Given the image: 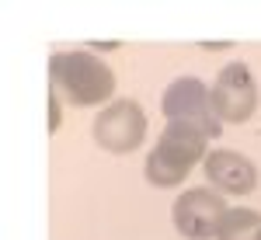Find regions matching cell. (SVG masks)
<instances>
[{
  "label": "cell",
  "instance_id": "2",
  "mask_svg": "<svg viewBox=\"0 0 261 240\" xmlns=\"http://www.w3.org/2000/svg\"><path fill=\"white\" fill-rule=\"evenodd\" d=\"M49 87L77 108H94L115 94V73L94 52H56L49 60Z\"/></svg>",
  "mask_w": 261,
  "mask_h": 240
},
{
  "label": "cell",
  "instance_id": "3",
  "mask_svg": "<svg viewBox=\"0 0 261 240\" xmlns=\"http://www.w3.org/2000/svg\"><path fill=\"white\" fill-rule=\"evenodd\" d=\"M161 112L167 115V122H185V125H195L202 129L209 140L220 136L223 122L213 108V91L202 84L199 77H178L167 84L161 98Z\"/></svg>",
  "mask_w": 261,
  "mask_h": 240
},
{
  "label": "cell",
  "instance_id": "4",
  "mask_svg": "<svg viewBox=\"0 0 261 240\" xmlns=\"http://www.w3.org/2000/svg\"><path fill=\"white\" fill-rule=\"evenodd\" d=\"M146 136V112L133 98L105 104L94 119V143L108 153H133Z\"/></svg>",
  "mask_w": 261,
  "mask_h": 240
},
{
  "label": "cell",
  "instance_id": "1",
  "mask_svg": "<svg viewBox=\"0 0 261 240\" xmlns=\"http://www.w3.org/2000/svg\"><path fill=\"white\" fill-rule=\"evenodd\" d=\"M205 157H209V136L202 129L185 125V122H167L143 171L153 188H178L185 184L195 164H205Z\"/></svg>",
  "mask_w": 261,
  "mask_h": 240
},
{
  "label": "cell",
  "instance_id": "7",
  "mask_svg": "<svg viewBox=\"0 0 261 240\" xmlns=\"http://www.w3.org/2000/svg\"><path fill=\"white\" fill-rule=\"evenodd\" d=\"M209 184L220 195H247L258 188V167L254 160L237 153V150H209V157L202 164Z\"/></svg>",
  "mask_w": 261,
  "mask_h": 240
},
{
  "label": "cell",
  "instance_id": "5",
  "mask_svg": "<svg viewBox=\"0 0 261 240\" xmlns=\"http://www.w3.org/2000/svg\"><path fill=\"white\" fill-rule=\"evenodd\" d=\"M226 202H223L220 192L213 188H188L174 199V226L185 240H213L220 233V223L226 216Z\"/></svg>",
  "mask_w": 261,
  "mask_h": 240
},
{
  "label": "cell",
  "instance_id": "6",
  "mask_svg": "<svg viewBox=\"0 0 261 240\" xmlns=\"http://www.w3.org/2000/svg\"><path fill=\"white\" fill-rule=\"evenodd\" d=\"M209 91H213V108H216L220 122L241 125L258 108V84H254V73L244 63H226L216 73Z\"/></svg>",
  "mask_w": 261,
  "mask_h": 240
},
{
  "label": "cell",
  "instance_id": "8",
  "mask_svg": "<svg viewBox=\"0 0 261 240\" xmlns=\"http://www.w3.org/2000/svg\"><path fill=\"white\" fill-rule=\"evenodd\" d=\"M261 212L258 209H226L216 240H258Z\"/></svg>",
  "mask_w": 261,
  "mask_h": 240
},
{
  "label": "cell",
  "instance_id": "9",
  "mask_svg": "<svg viewBox=\"0 0 261 240\" xmlns=\"http://www.w3.org/2000/svg\"><path fill=\"white\" fill-rule=\"evenodd\" d=\"M60 119H63V104H60V94L49 87V132L60 129Z\"/></svg>",
  "mask_w": 261,
  "mask_h": 240
},
{
  "label": "cell",
  "instance_id": "10",
  "mask_svg": "<svg viewBox=\"0 0 261 240\" xmlns=\"http://www.w3.org/2000/svg\"><path fill=\"white\" fill-rule=\"evenodd\" d=\"M258 240H261V233H258Z\"/></svg>",
  "mask_w": 261,
  "mask_h": 240
}]
</instances>
